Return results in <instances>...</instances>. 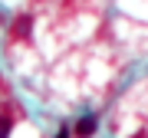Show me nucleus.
I'll list each match as a JSON object with an SVG mask.
<instances>
[{"mask_svg":"<svg viewBox=\"0 0 148 138\" xmlns=\"http://www.w3.org/2000/svg\"><path fill=\"white\" fill-rule=\"evenodd\" d=\"M95 128H99V118H95V115H82L79 122H76L73 132H76V138H92Z\"/></svg>","mask_w":148,"mask_h":138,"instance_id":"1","label":"nucleus"},{"mask_svg":"<svg viewBox=\"0 0 148 138\" xmlns=\"http://www.w3.org/2000/svg\"><path fill=\"white\" fill-rule=\"evenodd\" d=\"M30 27H33L30 16H20V20H16V36H30Z\"/></svg>","mask_w":148,"mask_h":138,"instance_id":"2","label":"nucleus"},{"mask_svg":"<svg viewBox=\"0 0 148 138\" xmlns=\"http://www.w3.org/2000/svg\"><path fill=\"white\" fill-rule=\"evenodd\" d=\"M13 132V122H10V115H0V138H10Z\"/></svg>","mask_w":148,"mask_h":138,"instance_id":"3","label":"nucleus"},{"mask_svg":"<svg viewBox=\"0 0 148 138\" xmlns=\"http://www.w3.org/2000/svg\"><path fill=\"white\" fill-rule=\"evenodd\" d=\"M56 138H69V128H66V125H59V132H56Z\"/></svg>","mask_w":148,"mask_h":138,"instance_id":"4","label":"nucleus"}]
</instances>
